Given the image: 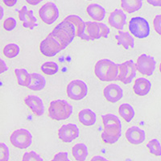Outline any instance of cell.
Returning a JSON list of instances; mask_svg holds the SVG:
<instances>
[{"label": "cell", "mask_w": 161, "mask_h": 161, "mask_svg": "<svg viewBox=\"0 0 161 161\" xmlns=\"http://www.w3.org/2000/svg\"><path fill=\"white\" fill-rule=\"evenodd\" d=\"M104 129L101 135L105 143L113 144L119 141L122 135V123L118 116L113 114L102 115Z\"/></svg>", "instance_id": "cell-1"}, {"label": "cell", "mask_w": 161, "mask_h": 161, "mask_svg": "<svg viewBox=\"0 0 161 161\" xmlns=\"http://www.w3.org/2000/svg\"><path fill=\"white\" fill-rule=\"evenodd\" d=\"M94 73L102 81H114L118 80L119 64L109 59H103L95 64Z\"/></svg>", "instance_id": "cell-2"}, {"label": "cell", "mask_w": 161, "mask_h": 161, "mask_svg": "<svg viewBox=\"0 0 161 161\" xmlns=\"http://www.w3.org/2000/svg\"><path fill=\"white\" fill-rule=\"evenodd\" d=\"M51 34L60 43L63 49H65L74 37L77 36V30L74 24L64 19L53 30Z\"/></svg>", "instance_id": "cell-3"}, {"label": "cell", "mask_w": 161, "mask_h": 161, "mask_svg": "<svg viewBox=\"0 0 161 161\" xmlns=\"http://www.w3.org/2000/svg\"><path fill=\"white\" fill-rule=\"evenodd\" d=\"M73 114V106L65 100H54L50 103L48 116L56 121L65 120Z\"/></svg>", "instance_id": "cell-4"}, {"label": "cell", "mask_w": 161, "mask_h": 161, "mask_svg": "<svg viewBox=\"0 0 161 161\" xmlns=\"http://www.w3.org/2000/svg\"><path fill=\"white\" fill-rule=\"evenodd\" d=\"M129 30L136 38L144 39L150 34V25L143 17H133L129 22Z\"/></svg>", "instance_id": "cell-5"}, {"label": "cell", "mask_w": 161, "mask_h": 161, "mask_svg": "<svg viewBox=\"0 0 161 161\" xmlns=\"http://www.w3.org/2000/svg\"><path fill=\"white\" fill-rule=\"evenodd\" d=\"M10 141L11 144L17 148L26 149L32 143V136L27 129H18L11 133Z\"/></svg>", "instance_id": "cell-6"}, {"label": "cell", "mask_w": 161, "mask_h": 161, "mask_svg": "<svg viewBox=\"0 0 161 161\" xmlns=\"http://www.w3.org/2000/svg\"><path fill=\"white\" fill-rule=\"evenodd\" d=\"M86 35L88 36L90 40H98L102 38H107L110 34V28L103 23L86 22Z\"/></svg>", "instance_id": "cell-7"}, {"label": "cell", "mask_w": 161, "mask_h": 161, "mask_svg": "<svg viewBox=\"0 0 161 161\" xmlns=\"http://www.w3.org/2000/svg\"><path fill=\"white\" fill-rule=\"evenodd\" d=\"M67 95L74 101L85 98L88 93V86L82 80H73L69 83L66 89Z\"/></svg>", "instance_id": "cell-8"}, {"label": "cell", "mask_w": 161, "mask_h": 161, "mask_svg": "<svg viewBox=\"0 0 161 161\" xmlns=\"http://www.w3.org/2000/svg\"><path fill=\"white\" fill-rule=\"evenodd\" d=\"M136 64L132 60H126L119 64V76L118 80L124 85L130 84L136 76Z\"/></svg>", "instance_id": "cell-9"}, {"label": "cell", "mask_w": 161, "mask_h": 161, "mask_svg": "<svg viewBox=\"0 0 161 161\" xmlns=\"http://www.w3.org/2000/svg\"><path fill=\"white\" fill-rule=\"evenodd\" d=\"M40 50L45 57H53L63 50V48L60 43L50 33L48 36L41 41Z\"/></svg>", "instance_id": "cell-10"}, {"label": "cell", "mask_w": 161, "mask_h": 161, "mask_svg": "<svg viewBox=\"0 0 161 161\" xmlns=\"http://www.w3.org/2000/svg\"><path fill=\"white\" fill-rule=\"evenodd\" d=\"M39 15L44 24H53L59 18V9L55 3L48 2L40 8Z\"/></svg>", "instance_id": "cell-11"}, {"label": "cell", "mask_w": 161, "mask_h": 161, "mask_svg": "<svg viewBox=\"0 0 161 161\" xmlns=\"http://www.w3.org/2000/svg\"><path fill=\"white\" fill-rule=\"evenodd\" d=\"M156 62L153 57L142 54L137 59L136 68L143 75L152 76L156 69Z\"/></svg>", "instance_id": "cell-12"}, {"label": "cell", "mask_w": 161, "mask_h": 161, "mask_svg": "<svg viewBox=\"0 0 161 161\" xmlns=\"http://www.w3.org/2000/svg\"><path fill=\"white\" fill-rule=\"evenodd\" d=\"M80 135L79 128L76 124L68 123L61 126L58 130V137L64 143H71Z\"/></svg>", "instance_id": "cell-13"}, {"label": "cell", "mask_w": 161, "mask_h": 161, "mask_svg": "<svg viewBox=\"0 0 161 161\" xmlns=\"http://www.w3.org/2000/svg\"><path fill=\"white\" fill-rule=\"evenodd\" d=\"M19 12V18L21 22H23V26L24 28H28L30 30H33L36 24V18L33 15L32 10H28L27 6H24L22 9L18 11Z\"/></svg>", "instance_id": "cell-14"}, {"label": "cell", "mask_w": 161, "mask_h": 161, "mask_svg": "<svg viewBox=\"0 0 161 161\" xmlns=\"http://www.w3.org/2000/svg\"><path fill=\"white\" fill-rule=\"evenodd\" d=\"M103 95L109 103H115L123 97V89L117 84H110L105 87L103 90Z\"/></svg>", "instance_id": "cell-15"}, {"label": "cell", "mask_w": 161, "mask_h": 161, "mask_svg": "<svg viewBox=\"0 0 161 161\" xmlns=\"http://www.w3.org/2000/svg\"><path fill=\"white\" fill-rule=\"evenodd\" d=\"M126 138L129 143L134 145L141 144L146 138V134L143 130L136 126H130L126 131Z\"/></svg>", "instance_id": "cell-16"}, {"label": "cell", "mask_w": 161, "mask_h": 161, "mask_svg": "<svg viewBox=\"0 0 161 161\" xmlns=\"http://www.w3.org/2000/svg\"><path fill=\"white\" fill-rule=\"evenodd\" d=\"M24 103L36 116H42L44 113V106L42 99L36 95H28L24 98Z\"/></svg>", "instance_id": "cell-17"}, {"label": "cell", "mask_w": 161, "mask_h": 161, "mask_svg": "<svg viewBox=\"0 0 161 161\" xmlns=\"http://www.w3.org/2000/svg\"><path fill=\"white\" fill-rule=\"evenodd\" d=\"M126 22V15L121 9H116L110 13L108 18V23L112 28L118 30H122L124 28Z\"/></svg>", "instance_id": "cell-18"}, {"label": "cell", "mask_w": 161, "mask_h": 161, "mask_svg": "<svg viewBox=\"0 0 161 161\" xmlns=\"http://www.w3.org/2000/svg\"><path fill=\"white\" fill-rule=\"evenodd\" d=\"M64 19L68 20L72 24H74L76 30H77V36L80 37V39L84 40H90L88 36L86 35V24L80 17H79L77 15H68Z\"/></svg>", "instance_id": "cell-19"}, {"label": "cell", "mask_w": 161, "mask_h": 161, "mask_svg": "<svg viewBox=\"0 0 161 161\" xmlns=\"http://www.w3.org/2000/svg\"><path fill=\"white\" fill-rule=\"evenodd\" d=\"M152 89V83L149 80L144 77H139L136 79L133 86V90L136 95L146 96L148 94Z\"/></svg>", "instance_id": "cell-20"}, {"label": "cell", "mask_w": 161, "mask_h": 161, "mask_svg": "<svg viewBox=\"0 0 161 161\" xmlns=\"http://www.w3.org/2000/svg\"><path fill=\"white\" fill-rule=\"evenodd\" d=\"M86 11L90 18L96 21H103L106 17L105 8L97 3L90 4L86 8Z\"/></svg>", "instance_id": "cell-21"}, {"label": "cell", "mask_w": 161, "mask_h": 161, "mask_svg": "<svg viewBox=\"0 0 161 161\" xmlns=\"http://www.w3.org/2000/svg\"><path fill=\"white\" fill-rule=\"evenodd\" d=\"M78 119L80 123L84 126H90L94 125L97 120L96 114L90 109H83L78 114Z\"/></svg>", "instance_id": "cell-22"}, {"label": "cell", "mask_w": 161, "mask_h": 161, "mask_svg": "<svg viewBox=\"0 0 161 161\" xmlns=\"http://www.w3.org/2000/svg\"><path fill=\"white\" fill-rule=\"evenodd\" d=\"M115 39L118 41V45H122L125 49L133 48L135 47V40L130 35L129 32H124L123 31H119V33L115 36Z\"/></svg>", "instance_id": "cell-23"}, {"label": "cell", "mask_w": 161, "mask_h": 161, "mask_svg": "<svg viewBox=\"0 0 161 161\" xmlns=\"http://www.w3.org/2000/svg\"><path fill=\"white\" fill-rule=\"evenodd\" d=\"M72 154L77 161H86L89 154L88 147L85 143H77L72 148Z\"/></svg>", "instance_id": "cell-24"}, {"label": "cell", "mask_w": 161, "mask_h": 161, "mask_svg": "<svg viewBox=\"0 0 161 161\" xmlns=\"http://www.w3.org/2000/svg\"><path fill=\"white\" fill-rule=\"evenodd\" d=\"M31 75V81L28 89L33 91H40L44 90L46 86V80L44 76L37 73H32Z\"/></svg>", "instance_id": "cell-25"}, {"label": "cell", "mask_w": 161, "mask_h": 161, "mask_svg": "<svg viewBox=\"0 0 161 161\" xmlns=\"http://www.w3.org/2000/svg\"><path fill=\"white\" fill-rule=\"evenodd\" d=\"M15 76H16L18 84L21 86L28 87L31 81V75L25 69H15Z\"/></svg>", "instance_id": "cell-26"}, {"label": "cell", "mask_w": 161, "mask_h": 161, "mask_svg": "<svg viewBox=\"0 0 161 161\" xmlns=\"http://www.w3.org/2000/svg\"><path fill=\"white\" fill-rule=\"evenodd\" d=\"M143 6V0H121V7L127 13L139 11Z\"/></svg>", "instance_id": "cell-27"}, {"label": "cell", "mask_w": 161, "mask_h": 161, "mask_svg": "<svg viewBox=\"0 0 161 161\" xmlns=\"http://www.w3.org/2000/svg\"><path fill=\"white\" fill-rule=\"evenodd\" d=\"M119 113L126 123H130L135 117V110L128 103H123L121 105L119 108Z\"/></svg>", "instance_id": "cell-28"}, {"label": "cell", "mask_w": 161, "mask_h": 161, "mask_svg": "<svg viewBox=\"0 0 161 161\" xmlns=\"http://www.w3.org/2000/svg\"><path fill=\"white\" fill-rule=\"evenodd\" d=\"M20 48L18 44L11 43L8 44L4 47L3 48V54L7 58L12 59L16 57L19 53Z\"/></svg>", "instance_id": "cell-29"}, {"label": "cell", "mask_w": 161, "mask_h": 161, "mask_svg": "<svg viewBox=\"0 0 161 161\" xmlns=\"http://www.w3.org/2000/svg\"><path fill=\"white\" fill-rule=\"evenodd\" d=\"M40 69L44 73H45L46 75H54L58 72L59 66L56 62L53 61H47V62L44 63L40 67Z\"/></svg>", "instance_id": "cell-30"}, {"label": "cell", "mask_w": 161, "mask_h": 161, "mask_svg": "<svg viewBox=\"0 0 161 161\" xmlns=\"http://www.w3.org/2000/svg\"><path fill=\"white\" fill-rule=\"evenodd\" d=\"M147 147L149 149V152L156 156H161V145L159 140L156 139H153L150 140L147 144Z\"/></svg>", "instance_id": "cell-31"}, {"label": "cell", "mask_w": 161, "mask_h": 161, "mask_svg": "<svg viewBox=\"0 0 161 161\" xmlns=\"http://www.w3.org/2000/svg\"><path fill=\"white\" fill-rule=\"evenodd\" d=\"M22 161H44L42 157L34 151L25 152L22 158Z\"/></svg>", "instance_id": "cell-32"}, {"label": "cell", "mask_w": 161, "mask_h": 161, "mask_svg": "<svg viewBox=\"0 0 161 161\" xmlns=\"http://www.w3.org/2000/svg\"><path fill=\"white\" fill-rule=\"evenodd\" d=\"M10 152L8 147L4 143H0V161H8Z\"/></svg>", "instance_id": "cell-33"}, {"label": "cell", "mask_w": 161, "mask_h": 161, "mask_svg": "<svg viewBox=\"0 0 161 161\" xmlns=\"http://www.w3.org/2000/svg\"><path fill=\"white\" fill-rule=\"evenodd\" d=\"M16 25H17L16 20H15L14 18H12V17L8 18L3 23L4 29H5L6 31H12V30L15 29V28H16Z\"/></svg>", "instance_id": "cell-34"}, {"label": "cell", "mask_w": 161, "mask_h": 161, "mask_svg": "<svg viewBox=\"0 0 161 161\" xmlns=\"http://www.w3.org/2000/svg\"><path fill=\"white\" fill-rule=\"evenodd\" d=\"M153 27L156 33L161 36V15H158L153 20Z\"/></svg>", "instance_id": "cell-35"}, {"label": "cell", "mask_w": 161, "mask_h": 161, "mask_svg": "<svg viewBox=\"0 0 161 161\" xmlns=\"http://www.w3.org/2000/svg\"><path fill=\"white\" fill-rule=\"evenodd\" d=\"M51 161H71L69 159L68 153L65 152H61L56 154L55 156Z\"/></svg>", "instance_id": "cell-36"}, {"label": "cell", "mask_w": 161, "mask_h": 161, "mask_svg": "<svg viewBox=\"0 0 161 161\" xmlns=\"http://www.w3.org/2000/svg\"><path fill=\"white\" fill-rule=\"evenodd\" d=\"M3 1L4 4H5L6 6L11 8V7H14V6L17 3V1H18V0H3Z\"/></svg>", "instance_id": "cell-37"}, {"label": "cell", "mask_w": 161, "mask_h": 161, "mask_svg": "<svg viewBox=\"0 0 161 161\" xmlns=\"http://www.w3.org/2000/svg\"><path fill=\"white\" fill-rule=\"evenodd\" d=\"M147 2L154 7H161V0H147Z\"/></svg>", "instance_id": "cell-38"}, {"label": "cell", "mask_w": 161, "mask_h": 161, "mask_svg": "<svg viewBox=\"0 0 161 161\" xmlns=\"http://www.w3.org/2000/svg\"><path fill=\"white\" fill-rule=\"evenodd\" d=\"M0 62H1L0 63V64H1V67H0L1 70H0V73H4V72L7 71L8 69V66L6 65V63L4 60H3L2 59H1V60H0Z\"/></svg>", "instance_id": "cell-39"}, {"label": "cell", "mask_w": 161, "mask_h": 161, "mask_svg": "<svg viewBox=\"0 0 161 161\" xmlns=\"http://www.w3.org/2000/svg\"><path fill=\"white\" fill-rule=\"evenodd\" d=\"M106 158H104L103 156H93V158L91 159V160L90 161H106Z\"/></svg>", "instance_id": "cell-40"}, {"label": "cell", "mask_w": 161, "mask_h": 161, "mask_svg": "<svg viewBox=\"0 0 161 161\" xmlns=\"http://www.w3.org/2000/svg\"><path fill=\"white\" fill-rule=\"evenodd\" d=\"M43 0H26V2L28 3L31 4V5H37V4L40 3V2H42Z\"/></svg>", "instance_id": "cell-41"}, {"label": "cell", "mask_w": 161, "mask_h": 161, "mask_svg": "<svg viewBox=\"0 0 161 161\" xmlns=\"http://www.w3.org/2000/svg\"><path fill=\"white\" fill-rule=\"evenodd\" d=\"M159 71H160V73H161V63H160V64H159Z\"/></svg>", "instance_id": "cell-42"}, {"label": "cell", "mask_w": 161, "mask_h": 161, "mask_svg": "<svg viewBox=\"0 0 161 161\" xmlns=\"http://www.w3.org/2000/svg\"><path fill=\"white\" fill-rule=\"evenodd\" d=\"M106 161H110V160H108V159H106Z\"/></svg>", "instance_id": "cell-43"}, {"label": "cell", "mask_w": 161, "mask_h": 161, "mask_svg": "<svg viewBox=\"0 0 161 161\" xmlns=\"http://www.w3.org/2000/svg\"><path fill=\"white\" fill-rule=\"evenodd\" d=\"M88 1H92V0H88Z\"/></svg>", "instance_id": "cell-44"}]
</instances>
